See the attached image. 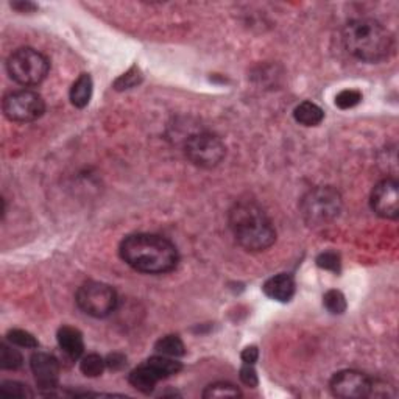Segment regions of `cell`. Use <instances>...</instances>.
<instances>
[{
	"label": "cell",
	"mask_w": 399,
	"mask_h": 399,
	"mask_svg": "<svg viewBox=\"0 0 399 399\" xmlns=\"http://www.w3.org/2000/svg\"><path fill=\"white\" fill-rule=\"evenodd\" d=\"M122 261L145 274H164L178 266L177 246L156 234H133L122 240Z\"/></svg>",
	"instance_id": "6da1fadb"
},
{
	"label": "cell",
	"mask_w": 399,
	"mask_h": 399,
	"mask_svg": "<svg viewBox=\"0 0 399 399\" xmlns=\"http://www.w3.org/2000/svg\"><path fill=\"white\" fill-rule=\"evenodd\" d=\"M229 228L242 248L251 253L266 251L276 240L272 220L253 201H240L229 211Z\"/></svg>",
	"instance_id": "7a4b0ae2"
},
{
	"label": "cell",
	"mask_w": 399,
	"mask_h": 399,
	"mask_svg": "<svg viewBox=\"0 0 399 399\" xmlns=\"http://www.w3.org/2000/svg\"><path fill=\"white\" fill-rule=\"evenodd\" d=\"M344 42L354 58L365 63H381L393 53V36L374 19H352L344 28Z\"/></svg>",
	"instance_id": "3957f363"
},
{
	"label": "cell",
	"mask_w": 399,
	"mask_h": 399,
	"mask_svg": "<svg viewBox=\"0 0 399 399\" xmlns=\"http://www.w3.org/2000/svg\"><path fill=\"white\" fill-rule=\"evenodd\" d=\"M300 207L309 227H323L339 217L342 196L334 188H316L303 196Z\"/></svg>",
	"instance_id": "277c9868"
},
{
	"label": "cell",
	"mask_w": 399,
	"mask_h": 399,
	"mask_svg": "<svg viewBox=\"0 0 399 399\" xmlns=\"http://www.w3.org/2000/svg\"><path fill=\"white\" fill-rule=\"evenodd\" d=\"M50 63L41 52L31 47H22L10 55L7 70L13 80L22 86H36L46 80Z\"/></svg>",
	"instance_id": "5b68a950"
},
{
	"label": "cell",
	"mask_w": 399,
	"mask_h": 399,
	"mask_svg": "<svg viewBox=\"0 0 399 399\" xmlns=\"http://www.w3.org/2000/svg\"><path fill=\"white\" fill-rule=\"evenodd\" d=\"M75 301L86 316L105 318L116 311L117 294L108 284L89 281L78 289Z\"/></svg>",
	"instance_id": "8992f818"
},
{
	"label": "cell",
	"mask_w": 399,
	"mask_h": 399,
	"mask_svg": "<svg viewBox=\"0 0 399 399\" xmlns=\"http://www.w3.org/2000/svg\"><path fill=\"white\" fill-rule=\"evenodd\" d=\"M184 153L194 166L200 168H214L227 155L223 140L209 131L190 134L184 144Z\"/></svg>",
	"instance_id": "52a82bcc"
},
{
	"label": "cell",
	"mask_w": 399,
	"mask_h": 399,
	"mask_svg": "<svg viewBox=\"0 0 399 399\" xmlns=\"http://www.w3.org/2000/svg\"><path fill=\"white\" fill-rule=\"evenodd\" d=\"M3 112L13 122H33L44 116L46 103L38 92L21 89L5 95Z\"/></svg>",
	"instance_id": "ba28073f"
},
{
	"label": "cell",
	"mask_w": 399,
	"mask_h": 399,
	"mask_svg": "<svg viewBox=\"0 0 399 399\" xmlns=\"http://www.w3.org/2000/svg\"><path fill=\"white\" fill-rule=\"evenodd\" d=\"M329 387L333 395L337 398H367L370 396V391H372V379L367 374L356 372V370H344V372L334 374Z\"/></svg>",
	"instance_id": "9c48e42d"
},
{
	"label": "cell",
	"mask_w": 399,
	"mask_h": 399,
	"mask_svg": "<svg viewBox=\"0 0 399 399\" xmlns=\"http://www.w3.org/2000/svg\"><path fill=\"white\" fill-rule=\"evenodd\" d=\"M399 184L396 179L385 178L378 183L372 192L370 205L376 216L395 220L399 216Z\"/></svg>",
	"instance_id": "30bf717a"
},
{
	"label": "cell",
	"mask_w": 399,
	"mask_h": 399,
	"mask_svg": "<svg viewBox=\"0 0 399 399\" xmlns=\"http://www.w3.org/2000/svg\"><path fill=\"white\" fill-rule=\"evenodd\" d=\"M31 372L41 390H53L58 385L60 363L47 352H36L31 356Z\"/></svg>",
	"instance_id": "8fae6325"
},
{
	"label": "cell",
	"mask_w": 399,
	"mask_h": 399,
	"mask_svg": "<svg viewBox=\"0 0 399 399\" xmlns=\"http://www.w3.org/2000/svg\"><path fill=\"white\" fill-rule=\"evenodd\" d=\"M263 294L274 301L287 303L295 295V281L285 273L276 274L263 284Z\"/></svg>",
	"instance_id": "7c38bea8"
},
{
	"label": "cell",
	"mask_w": 399,
	"mask_h": 399,
	"mask_svg": "<svg viewBox=\"0 0 399 399\" xmlns=\"http://www.w3.org/2000/svg\"><path fill=\"white\" fill-rule=\"evenodd\" d=\"M58 345L69 359H80L84 352V342L83 335L78 329L72 326H63L58 331Z\"/></svg>",
	"instance_id": "4fadbf2b"
},
{
	"label": "cell",
	"mask_w": 399,
	"mask_h": 399,
	"mask_svg": "<svg viewBox=\"0 0 399 399\" xmlns=\"http://www.w3.org/2000/svg\"><path fill=\"white\" fill-rule=\"evenodd\" d=\"M130 384L140 393H145V395H149L155 390L156 384H158L161 379V376L155 372L153 367L145 361L142 365H139L136 370H133L130 373Z\"/></svg>",
	"instance_id": "5bb4252c"
},
{
	"label": "cell",
	"mask_w": 399,
	"mask_h": 399,
	"mask_svg": "<svg viewBox=\"0 0 399 399\" xmlns=\"http://www.w3.org/2000/svg\"><path fill=\"white\" fill-rule=\"evenodd\" d=\"M294 117L298 123L305 127H317L324 119V112L318 105L312 102H303L295 108Z\"/></svg>",
	"instance_id": "9a60e30c"
},
{
	"label": "cell",
	"mask_w": 399,
	"mask_h": 399,
	"mask_svg": "<svg viewBox=\"0 0 399 399\" xmlns=\"http://www.w3.org/2000/svg\"><path fill=\"white\" fill-rule=\"evenodd\" d=\"M92 95V78L88 74H81L77 78L70 89V102L75 108H84L89 103Z\"/></svg>",
	"instance_id": "2e32d148"
},
{
	"label": "cell",
	"mask_w": 399,
	"mask_h": 399,
	"mask_svg": "<svg viewBox=\"0 0 399 399\" xmlns=\"http://www.w3.org/2000/svg\"><path fill=\"white\" fill-rule=\"evenodd\" d=\"M155 350H156V352L161 354V356H167V357H173V359L181 357V356H184V352H186V350H184L183 340L179 339L178 335L162 337V339L156 342Z\"/></svg>",
	"instance_id": "e0dca14e"
},
{
	"label": "cell",
	"mask_w": 399,
	"mask_h": 399,
	"mask_svg": "<svg viewBox=\"0 0 399 399\" xmlns=\"http://www.w3.org/2000/svg\"><path fill=\"white\" fill-rule=\"evenodd\" d=\"M156 373L161 376V379H166V378H170V376L177 374L178 372H181V362L175 361L173 357H167V356H158L155 357H150L147 361Z\"/></svg>",
	"instance_id": "ac0fdd59"
},
{
	"label": "cell",
	"mask_w": 399,
	"mask_h": 399,
	"mask_svg": "<svg viewBox=\"0 0 399 399\" xmlns=\"http://www.w3.org/2000/svg\"><path fill=\"white\" fill-rule=\"evenodd\" d=\"M106 361L103 357H100L99 354H88L84 356L80 362V370L84 376L88 378H99L100 374L105 372Z\"/></svg>",
	"instance_id": "d6986e66"
},
{
	"label": "cell",
	"mask_w": 399,
	"mask_h": 399,
	"mask_svg": "<svg viewBox=\"0 0 399 399\" xmlns=\"http://www.w3.org/2000/svg\"><path fill=\"white\" fill-rule=\"evenodd\" d=\"M242 396L240 390L237 387L229 384V382H217V384L207 385L203 391V398L212 399V398H237Z\"/></svg>",
	"instance_id": "ffe728a7"
},
{
	"label": "cell",
	"mask_w": 399,
	"mask_h": 399,
	"mask_svg": "<svg viewBox=\"0 0 399 399\" xmlns=\"http://www.w3.org/2000/svg\"><path fill=\"white\" fill-rule=\"evenodd\" d=\"M22 362H24V359L18 350L7 344L0 345V367L3 370H18L22 367Z\"/></svg>",
	"instance_id": "44dd1931"
},
{
	"label": "cell",
	"mask_w": 399,
	"mask_h": 399,
	"mask_svg": "<svg viewBox=\"0 0 399 399\" xmlns=\"http://www.w3.org/2000/svg\"><path fill=\"white\" fill-rule=\"evenodd\" d=\"M323 305L334 316H340L346 311V298L339 290H329L323 296Z\"/></svg>",
	"instance_id": "7402d4cb"
},
{
	"label": "cell",
	"mask_w": 399,
	"mask_h": 399,
	"mask_svg": "<svg viewBox=\"0 0 399 399\" xmlns=\"http://www.w3.org/2000/svg\"><path fill=\"white\" fill-rule=\"evenodd\" d=\"M7 340L10 342V344L21 346V348H30V350L38 348V340L35 339V337L22 329H11L7 334Z\"/></svg>",
	"instance_id": "603a6c76"
},
{
	"label": "cell",
	"mask_w": 399,
	"mask_h": 399,
	"mask_svg": "<svg viewBox=\"0 0 399 399\" xmlns=\"http://www.w3.org/2000/svg\"><path fill=\"white\" fill-rule=\"evenodd\" d=\"M362 100V92L357 91V89H345L335 97V105L339 106L340 110H350L354 108L361 103Z\"/></svg>",
	"instance_id": "cb8c5ba5"
},
{
	"label": "cell",
	"mask_w": 399,
	"mask_h": 399,
	"mask_svg": "<svg viewBox=\"0 0 399 399\" xmlns=\"http://www.w3.org/2000/svg\"><path fill=\"white\" fill-rule=\"evenodd\" d=\"M0 393L5 398H30L33 393L27 389V385L21 384V382L7 381L0 385Z\"/></svg>",
	"instance_id": "d4e9b609"
},
{
	"label": "cell",
	"mask_w": 399,
	"mask_h": 399,
	"mask_svg": "<svg viewBox=\"0 0 399 399\" xmlns=\"http://www.w3.org/2000/svg\"><path fill=\"white\" fill-rule=\"evenodd\" d=\"M317 266L323 270H329V272H340V257L334 251L322 253L317 257Z\"/></svg>",
	"instance_id": "484cf974"
},
{
	"label": "cell",
	"mask_w": 399,
	"mask_h": 399,
	"mask_svg": "<svg viewBox=\"0 0 399 399\" xmlns=\"http://www.w3.org/2000/svg\"><path fill=\"white\" fill-rule=\"evenodd\" d=\"M139 81H140V75H139L138 67H133L130 72H127L125 75L120 77L119 80L116 81V89H130Z\"/></svg>",
	"instance_id": "4316f807"
},
{
	"label": "cell",
	"mask_w": 399,
	"mask_h": 399,
	"mask_svg": "<svg viewBox=\"0 0 399 399\" xmlns=\"http://www.w3.org/2000/svg\"><path fill=\"white\" fill-rule=\"evenodd\" d=\"M240 381L244 382L246 387H251V389L257 387V384H259V379H257L256 370L253 368V365L245 363L244 367L240 368Z\"/></svg>",
	"instance_id": "83f0119b"
},
{
	"label": "cell",
	"mask_w": 399,
	"mask_h": 399,
	"mask_svg": "<svg viewBox=\"0 0 399 399\" xmlns=\"http://www.w3.org/2000/svg\"><path fill=\"white\" fill-rule=\"evenodd\" d=\"M127 365L125 356H122L119 352L111 354V356L106 359V367H110L111 370H120Z\"/></svg>",
	"instance_id": "f1b7e54d"
},
{
	"label": "cell",
	"mask_w": 399,
	"mask_h": 399,
	"mask_svg": "<svg viewBox=\"0 0 399 399\" xmlns=\"http://www.w3.org/2000/svg\"><path fill=\"white\" fill-rule=\"evenodd\" d=\"M257 359H259V350L256 346H248L242 351V361H244V363L255 365Z\"/></svg>",
	"instance_id": "f546056e"
},
{
	"label": "cell",
	"mask_w": 399,
	"mask_h": 399,
	"mask_svg": "<svg viewBox=\"0 0 399 399\" xmlns=\"http://www.w3.org/2000/svg\"><path fill=\"white\" fill-rule=\"evenodd\" d=\"M11 7H13L14 10L21 11V13H24V11L36 10V5H33L30 2H14V3H11Z\"/></svg>",
	"instance_id": "4dcf8cb0"
}]
</instances>
